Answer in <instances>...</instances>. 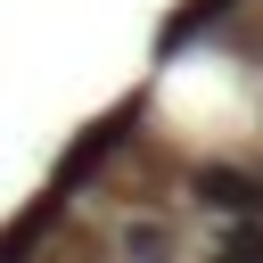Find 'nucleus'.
Instances as JSON below:
<instances>
[{
	"instance_id": "obj_1",
	"label": "nucleus",
	"mask_w": 263,
	"mask_h": 263,
	"mask_svg": "<svg viewBox=\"0 0 263 263\" xmlns=\"http://www.w3.org/2000/svg\"><path fill=\"white\" fill-rule=\"evenodd\" d=\"M189 197L205 214H222V222H263V173L255 164H197Z\"/></svg>"
},
{
	"instance_id": "obj_3",
	"label": "nucleus",
	"mask_w": 263,
	"mask_h": 263,
	"mask_svg": "<svg viewBox=\"0 0 263 263\" xmlns=\"http://www.w3.org/2000/svg\"><path fill=\"white\" fill-rule=\"evenodd\" d=\"M255 173H263V164H255Z\"/></svg>"
},
{
	"instance_id": "obj_2",
	"label": "nucleus",
	"mask_w": 263,
	"mask_h": 263,
	"mask_svg": "<svg viewBox=\"0 0 263 263\" xmlns=\"http://www.w3.org/2000/svg\"><path fill=\"white\" fill-rule=\"evenodd\" d=\"M123 247H132L140 263H164V230H156V222H132V238H123Z\"/></svg>"
}]
</instances>
